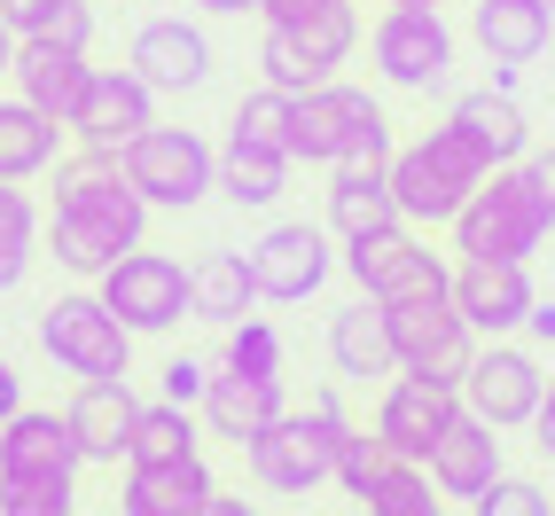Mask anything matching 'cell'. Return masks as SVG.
<instances>
[{
  "instance_id": "c3c4849f",
  "label": "cell",
  "mask_w": 555,
  "mask_h": 516,
  "mask_svg": "<svg viewBox=\"0 0 555 516\" xmlns=\"http://www.w3.org/2000/svg\"><path fill=\"white\" fill-rule=\"evenodd\" d=\"M525 165H532V180H540V189H547V204H555V150H532Z\"/></svg>"
},
{
  "instance_id": "d6986e66",
  "label": "cell",
  "mask_w": 555,
  "mask_h": 516,
  "mask_svg": "<svg viewBox=\"0 0 555 516\" xmlns=\"http://www.w3.org/2000/svg\"><path fill=\"white\" fill-rule=\"evenodd\" d=\"M126 63H133L157 94H196V87L211 79V40H204V24H189V16H150V24L133 31Z\"/></svg>"
},
{
  "instance_id": "9c48e42d",
  "label": "cell",
  "mask_w": 555,
  "mask_h": 516,
  "mask_svg": "<svg viewBox=\"0 0 555 516\" xmlns=\"http://www.w3.org/2000/svg\"><path fill=\"white\" fill-rule=\"evenodd\" d=\"M40 352L63 367V376H126L133 360V328L102 306V289H70L40 313Z\"/></svg>"
},
{
  "instance_id": "52a82bcc",
  "label": "cell",
  "mask_w": 555,
  "mask_h": 516,
  "mask_svg": "<svg viewBox=\"0 0 555 516\" xmlns=\"http://www.w3.org/2000/svg\"><path fill=\"white\" fill-rule=\"evenodd\" d=\"M126 180L141 196H150V211H196L211 189H219V157L211 141L189 133V126H141L126 150H118Z\"/></svg>"
},
{
  "instance_id": "ab89813d",
  "label": "cell",
  "mask_w": 555,
  "mask_h": 516,
  "mask_svg": "<svg viewBox=\"0 0 555 516\" xmlns=\"http://www.w3.org/2000/svg\"><path fill=\"white\" fill-rule=\"evenodd\" d=\"M31 40V31H24ZM40 40H63V48H94V0H55V16L40 24Z\"/></svg>"
},
{
  "instance_id": "ffe728a7",
  "label": "cell",
  "mask_w": 555,
  "mask_h": 516,
  "mask_svg": "<svg viewBox=\"0 0 555 516\" xmlns=\"http://www.w3.org/2000/svg\"><path fill=\"white\" fill-rule=\"evenodd\" d=\"M79 430L55 408H16L0 423V477H79Z\"/></svg>"
},
{
  "instance_id": "7dc6e473",
  "label": "cell",
  "mask_w": 555,
  "mask_h": 516,
  "mask_svg": "<svg viewBox=\"0 0 555 516\" xmlns=\"http://www.w3.org/2000/svg\"><path fill=\"white\" fill-rule=\"evenodd\" d=\"M306 9H321V0H258V16H267V24H282V16H306Z\"/></svg>"
},
{
  "instance_id": "f6af8a7d",
  "label": "cell",
  "mask_w": 555,
  "mask_h": 516,
  "mask_svg": "<svg viewBox=\"0 0 555 516\" xmlns=\"http://www.w3.org/2000/svg\"><path fill=\"white\" fill-rule=\"evenodd\" d=\"M525 328L540 345H555V298H532V313H525Z\"/></svg>"
},
{
  "instance_id": "4dcf8cb0",
  "label": "cell",
  "mask_w": 555,
  "mask_h": 516,
  "mask_svg": "<svg viewBox=\"0 0 555 516\" xmlns=\"http://www.w3.org/2000/svg\"><path fill=\"white\" fill-rule=\"evenodd\" d=\"M189 289H196V313L189 321H211V328H235L258 306V282H250V258L243 250H211L204 267H189Z\"/></svg>"
},
{
  "instance_id": "83f0119b",
  "label": "cell",
  "mask_w": 555,
  "mask_h": 516,
  "mask_svg": "<svg viewBox=\"0 0 555 516\" xmlns=\"http://www.w3.org/2000/svg\"><path fill=\"white\" fill-rule=\"evenodd\" d=\"M63 118H48L40 102H24V94H0V180H40L55 172L63 157Z\"/></svg>"
},
{
  "instance_id": "1f68e13d",
  "label": "cell",
  "mask_w": 555,
  "mask_h": 516,
  "mask_svg": "<svg viewBox=\"0 0 555 516\" xmlns=\"http://www.w3.org/2000/svg\"><path fill=\"white\" fill-rule=\"evenodd\" d=\"M180 454H204L196 447V415L180 399H150L133 415V438H126V462H180Z\"/></svg>"
},
{
  "instance_id": "4fadbf2b",
  "label": "cell",
  "mask_w": 555,
  "mask_h": 516,
  "mask_svg": "<svg viewBox=\"0 0 555 516\" xmlns=\"http://www.w3.org/2000/svg\"><path fill=\"white\" fill-rule=\"evenodd\" d=\"M540 391H547V367H540L525 345L486 337V345H477V360H469V376H462V408L486 415L493 430H532Z\"/></svg>"
},
{
  "instance_id": "4316f807",
  "label": "cell",
  "mask_w": 555,
  "mask_h": 516,
  "mask_svg": "<svg viewBox=\"0 0 555 516\" xmlns=\"http://www.w3.org/2000/svg\"><path fill=\"white\" fill-rule=\"evenodd\" d=\"M328 360H337V376L345 384H376V376H391V321H384V306L376 298H352V306H337L328 313Z\"/></svg>"
},
{
  "instance_id": "3957f363",
  "label": "cell",
  "mask_w": 555,
  "mask_h": 516,
  "mask_svg": "<svg viewBox=\"0 0 555 516\" xmlns=\"http://www.w3.org/2000/svg\"><path fill=\"white\" fill-rule=\"evenodd\" d=\"M289 157L298 165H391V118L376 94L345 79H321L289 102Z\"/></svg>"
},
{
  "instance_id": "ba28073f",
  "label": "cell",
  "mask_w": 555,
  "mask_h": 516,
  "mask_svg": "<svg viewBox=\"0 0 555 516\" xmlns=\"http://www.w3.org/2000/svg\"><path fill=\"white\" fill-rule=\"evenodd\" d=\"M94 289H102V306L118 313L133 337H165V328H180V321L196 313L189 267H180V258H165V250H150V243H133L118 267H102Z\"/></svg>"
},
{
  "instance_id": "5b68a950",
  "label": "cell",
  "mask_w": 555,
  "mask_h": 516,
  "mask_svg": "<svg viewBox=\"0 0 555 516\" xmlns=\"http://www.w3.org/2000/svg\"><path fill=\"white\" fill-rule=\"evenodd\" d=\"M391 196L399 211L415 219V228H454V211L469 204V189L493 172V157L477 150V141L447 118V126H430L423 141H406V150H391Z\"/></svg>"
},
{
  "instance_id": "f35d334b",
  "label": "cell",
  "mask_w": 555,
  "mask_h": 516,
  "mask_svg": "<svg viewBox=\"0 0 555 516\" xmlns=\"http://www.w3.org/2000/svg\"><path fill=\"white\" fill-rule=\"evenodd\" d=\"M469 508H477V516H555V501H547L540 477H508V469H501V477H493V486L477 493Z\"/></svg>"
},
{
  "instance_id": "8992f818",
  "label": "cell",
  "mask_w": 555,
  "mask_h": 516,
  "mask_svg": "<svg viewBox=\"0 0 555 516\" xmlns=\"http://www.w3.org/2000/svg\"><path fill=\"white\" fill-rule=\"evenodd\" d=\"M352 48H360L352 0H321V9H306V16L267 24V40H258V70H267V87L306 94L321 79H337V63H352Z\"/></svg>"
},
{
  "instance_id": "f907efd6",
  "label": "cell",
  "mask_w": 555,
  "mask_h": 516,
  "mask_svg": "<svg viewBox=\"0 0 555 516\" xmlns=\"http://www.w3.org/2000/svg\"><path fill=\"white\" fill-rule=\"evenodd\" d=\"M196 9H204V16H250L258 0H196Z\"/></svg>"
},
{
  "instance_id": "ee69618b",
  "label": "cell",
  "mask_w": 555,
  "mask_h": 516,
  "mask_svg": "<svg viewBox=\"0 0 555 516\" xmlns=\"http://www.w3.org/2000/svg\"><path fill=\"white\" fill-rule=\"evenodd\" d=\"M16 408H24V376H16V360L0 352V423H9Z\"/></svg>"
},
{
  "instance_id": "277c9868",
  "label": "cell",
  "mask_w": 555,
  "mask_h": 516,
  "mask_svg": "<svg viewBox=\"0 0 555 516\" xmlns=\"http://www.w3.org/2000/svg\"><path fill=\"white\" fill-rule=\"evenodd\" d=\"M352 423H345V408H337V391H313L306 408H282L267 430L250 438V477L267 493H282V501H306L313 486H328L337 477V438H345Z\"/></svg>"
},
{
  "instance_id": "bcb514c9",
  "label": "cell",
  "mask_w": 555,
  "mask_h": 516,
  "mask_svg": "<svg viewBox=\"0 0 555 516\" xmlns=\"http://www.w3.org/2000/svg\"><path fill=\"white\" fill-rule=\"evenodd\" d=\"M196 516H258V501H243V493H211Z\"/></svg>"
},
{
  "instance_id": "6da1fadb",
  "label": "cell",
  "mask_w": 555,
  "mask_h": 516,
  "mask_svg": "<svg viewBox=\"0 0 555 516\" xmlns=\"http://www.w3.org/2000/svg\"><path fill=\"white\" fill-rule=\"evenodd\" d=\"M150 235V196L126 180V165L109 150H79V157H55V219H48V243H55V267L70 274H102Z\"/></svg>"
},
{
  "instance_id": "7c38bea8",
  "label": "cell",
  "mask_w": 555,
  "mask_h": 516,
  "mask_svg": "<svg viewBox=\"0 0 555 516\" xmlns=\"http://www.w3.org/2000/svg\"><path fill=\"white\" fill-rule=\"evenodd\" d=\"M367 55H376L384 87L430 94V87H447V70H454V24L438 9H384L376 31H367Z\"/></svg>"
},
{
  "instance_id": "d6a6232c",
  "label": "cell",
  "mask_w": 555,
  "mask_h": 516,
  "mask_svg": "<svg viewBox=\"0 0 555 516\" xmlns=\"http://www.w3.org/2000/svg\"><path fill=\"white\" fill-rule=\"evenodd\" d=\"M31 243H40V204L24 196V180H0V298L31 274Z\"/></svg>"
},
{
  "instance_id": "816d5d0a",
  "label": "cell",
  "mask_w": 555,
  "mask_h": 516,
  "mask_svg": "<svg viewBox=\"0 0 555 516\" xmlns=\"http://www.w3.org/2000/svg\"><path fill=\"white\" fill-rule=\"evenodd\" d=\"M391 9H447V0H391Z\"/></svg>"
},
{
  "instance_id": "e0dca14e",
  "label": "cell",
  "mask_w": 555,
  "mask_h": 516,
  "mask_svg": "<svg viewBox=\"0 0 555 516\" xmlns=\"http://www.w3.org/2000/svg\"><path fill=\"white\" fill-rule=\"evenodd\" d=\"M469 40L486 48L493 79L508 87L525 63L555 48V0H469Z\"/></svg>"
},
{
  "instance_id": "ac0fdd59",
  "label": "cell",
  "mask_w": 555,
  "mask_h": 516,
  "mask_svg": "<svg viewBox=\"0 0 555 516\" xmlns=\"http://www.w3.org/2000/svg\"><path fill=\"white\" fill-rule=\"evenodd\" d=\"M532 298L540 289H532V274L516 267V258H462L454 267V306H462V321L477 337H516Z\"/></svg>"
},
{
  "instance_id": "cb8c5ba5",
  "label": "cell",
  "mask_w": 555,
  "mask_h": 516,
  "mask_svg": "<svg viewBox=\"0 0 555 516\" xmlns=\"http://www.w3.org/2000/svg\"><path fill=\"white\" fill-rule=\"evenodd\" d=\"M211 493H219V486H211L204 454H180V462H126L118 516H196Z\"/></svg>"
},
{
  "instance_id": "d4e9b609",
  "label": "cell",
  "mask_w": 555,
  "mask_h": 516,
  "mask_svg": "<svg viewBox=\"0 0 555 516\" xmlns=\"http://www.w3.org/2000/svg\"><path fill=\"white\" fill-rule=\"evenodd\" d=\"M70 430H79V454L87 462H126V438H133V415L141 399L126 391V376H87L79 391H70Z\"/></svg>"
},
{
  "instance_id": "8d00e7d4",
  "label": "cell",
  "mask_w": 555,
  "mask_h": 516,
  "mask_svg": "<svg viewBox=\"0 0 555 516\" xmlns=\"http://www.w3.org/2000/svg\"><path fill=\"white\" fill-rule=\"evenodd\" d=\"M282 360H289L282 328L258 321V313H243V321L228 328V360H219V367H243V376H282Z\"/></svg>"
},
{
  "instance_id": "f1b7e54d",
  "label": "cell",
  "mask_w": 555,
  "mask_h": 516,
  "mask_svg": "<svg viewBox=\"0 0 555 516\" xmlns=\"http://www.w3.org/2000/svg\"><path fill=\"white\" fill-rule=\"evenodd\" d=\"M454 126H462L493 165H525V157H532V118H525V102H516L508 87H469V94L454 102Z\"/></svg>"
},
{
  "instance_id": "484cf974",
  "label": "cell",
  "mask_w": 555,
  "mask_h": 516,
  "mask_svg": "<svg viewBox=\"0 0 555 516\" xmlns=\"http://www.w3.org/2000/svg\"><path fill=\"white\" fill-rule=\"evenodd\" d=\"M384 228H406V211L391 196V172L384 165H337L328 172V235H384Z\"/></svg>"
},
{
  "instance_id": "2e32d148",
  "label": "cell",
  "mask_w": 555,
  "mask_h": 516,
  "mask_svg": "<svg viewBox=\"0 0 555 516\" xmlns=\"http://www.w3.org/2000/svg\"><path fill=\"white\" fill-rule=\"evenodd\" d=\"M141 126H157V87L141 79L133 63H94L87 102L70 109V133H79V150H109V157H118Z\"/></svg>"
},
{
  "instance_id": "74e56055",
  "label": "cell",
  "mask_w": 555,
  "mask_h": 516,
  "mask_svg": "<svg viewBox=\"0 0 555 516\" xmlns=\"http://www.w3.org/2000/svg\"><path fill=\"white\" fill-rule=\"evenodd\" d=\"M79 477H0V516H70Z\"/></svg>"
},
{
  "instance_id": "30bf717a",
  "label": "cell",
  "mask_w": 555,
  "mask_h": 516,
  "mask_svg": "<svg viewBox=\"0 0 555 516\" xmlns=\"http://www.w3.org/2000/svg\"><path fill=\"white\" fill-rule=\"evenodd\" d=\"M391 321V360L406 367V376H438V384H462L469 376V360H477V328L462 321L454 306V289L447 298H406V306H384Z\"/></svg>"
},
{
  "instance_id": "e575fe53",
  "label": "cell",
  "mask_w": 555,
  "mask_h": 516,
  "mask_svg": "<svg viewBox=\"0 0 555 516\" xmlns=\"http://www.w3.org/2000/svg\"><path fill=\"white\" fill-rule=\"evenodd\" d=\"M289 102H298V94H282V87L243 94L235 118H228V133L235 141H258V150H289Z\"/></svg>"
},
{
  "instance_id": "681fc988",
  "label": "cell",
  "mask_w": 555,
  "mask_h": 516,
  "mask_svg": "<svg viewBox=\"0 0 555 516\" xmlns=\"http://www.w3.org/2000/svg\"><path fill=\"white\" fill-rule=\"evenodd\" d=\"M9 70H16V24L0 16V87H9Z\"/></svg>"
},
{
  "instance_id": "d590c367",
  "label": "cell",
  "mask_w": 555,
  "mask_h": 516,
  "mask_svg": "<svg viewBox=\"0 0 555 516\" xmlns=\"http://www.w3.org/2000/svg\"><path fill=\"white\" fill-rule=\"evenodd\" d=\"M391 462H399V454L384 447L376 430H345V438H337V486H345V501H367V493L384 486Z\"/></svg>"
},
{
  "instance_id": "f546056e",
  "label": "cell",
  "mask_w": 555,
  "mask_h": 516,
  "mask_svg": "<svg viewBox=\"0 0 555 516\" xmlns=\"http://www.w3.org/2000/svg\"><path fill=\"white\" fill-rule=\"evenodd\" d=\"M289 165H298L289 150H258V141L228 133V150H219V196H228L235 211H267L289 189Z\"/></svg>"
},
{
  "instance_id": "836d02e7",
  "label": "cell",
  "mask_w": 555,
  "mask_h": 516,
  "mask_svg": "<svg viewBox=\"0 0 555 516\" xmlns=\"http://www.w3.org/2000/svg\"><path fill=\"white\" fill-rule=\"evenodd\" d=\"M360 508H367V516H447V508H438V486H430V469H423V462H391V469H384V486L367 493Z\"/></svg>"
},
{
  "instance_id": "60d3db41",
  "label": "cell",
  "mask_w": 555,
  "mask_h": 516,
  "mask_svg": "<svg viewBox=\"0 0 555 516\" xmlns=\"http://www.w3.org/2000/svg\"><path fill=\"white\" fill-rule=\"evenodd\" d=\"M204 384H211V367H204L196 352H172V360H165V399L196 408V399H204Z\"/></svg>"
},
{
  "instance_id": "f5cc1de1",
  "label": "cell",
  "mask_w": 555,
  "mask_h": 516,
  "mask_svg": "<svg viewBox=\"0 0 555 516\" xmlns=\"http://www.w3.org/2000/svg\"><path fill=\"white\" fill-rule=\"evenodd\" d=\"M360 516H367V508H360Z\"/></svg>"
},
{
  "instance_id": "7bdbcfd3",
  "label": "cell",
  "mask_w": 555,
  "mask_h": 516,
  "mask_svg": "<svg viewBox=\"0 0 555 516\" xmlns=\"http://www.w3.org/2000/svg\"><path fill=\"white\" fill-rule=\"evenodd\" d=\"M532 447L555 462V376H547V391H540V415H532Z\"/></svg>"
},
{
  "instance_id": "5bb4252c",
  "label": "cell",
  "mask_w": 555,
  "mask_h": 516,
  "mask_svg": "<svg viewBox=\"0 0 555 516\" xmlns=\"http://www.w3.org/2000/svg\"><path fill=\"white\" fill-rule=\"evenodd\" d=\"M462 415V384H438V376H406L391 367V384L376 399V438L399 454V462H430V447L454 430Z\"/></svg>"
},
{
  "instance_id": "7a4b0ae2",
  "label": "cell",
  "mask_w": 555,
  "mask_h": 516,
  "mask_svg": "<svg viewBox=\"0 0 555 516\" xmlns=\"http://www.w3.org/2000/svg\"><path fill=\"white\" fill-rule=\"evenodd\" d=\"M555 235V204L532 180V165H493L454 211V250L462 258H516L532 267V250Z\"/></svg>"
},
{
  "instance_id": "603a6c76",
  "label": "cell",
  "mask_w": 555,
  "mask_h": 516,
  "mask_svg": "<svg viewBox=\"0 0 555 516\" xmlns=\"http://www.w3.org/2000/svg\"><path fill=\"white\" fill-rule=\"evenodd\" d=\"M204 430L211 438H235V447H250L258 430H267L289 399H282V376H243V367H219V376L204 384Z\"/></svg>"
},
{
  "instance_id": "8fae6325",
  "label": "cell",
  "mask_w": 555,
  "mask_h": 516,
  "mask_svg": "<svg viewBox=\"0 0 555 516\" xmlns=\"http://www.w3.org/2000/svg\"><path fill=\"white\" fill-rule=\"evenodd\" d=\"M345 274L360 282V298H376V306L447 298V289H454V267H447V258H438L430 243H415L406 228H384V235L345 243Z\"/></svg>"
},
{
  "instance_id": "44dd1931",
  "label": "cell",
  "mask_w": 555,
  "mask_h": 516,
  "mask_svg": "<svg viewBox=\"0 0 555 516\" xmlns=\"http://www.w3.org/2000/svg\"><path fill=\"white\" fill-rule=\"evenodd\" d=\"M87 79H94V63H87V48H63V40H16V70H9V87L24 94V102H40L48 118H63L70 126V109L87 102Z\"/></svg>"
},
{
  "instance_id": "7402d4cb",
  "label": "cell",
  "mask_w": 555,
  "mask_h": 516,
  "mask_svg": "<svg viewBox=\"0 0 555 516\" xmlns=\"http://www.w3.org/2000/svg\"><path fill=\"white\" fill-rule=\"evenodd\" d=\"M423 469H430V486L447 493V501H477V493H486L493 477H501V430H493L486 415H469V408H462L454 430L430 447Z\"/></svg>"
},
{
  "instance_id": "9a60e30c",
  "label": "cell",
  "mask_w": 555,
  "mask_h": 516,
  "mask_svg": "<svg viewBox=\"0 0 555 516\" xmlns=\"http://www.w3.org/2000/svg\"><path fill=\"white\" fill-rule=\"evenodd\" d=\"M243 258H250V282H258L267 306H306L328 282V267H337V250H328V235L313 228V219H274Z\"/></svg>"
},
{
  "instance_id": "b9f144b4",
  "label": "cell",
  "mask_w": 555,
  "mask_h": 516,
  "mask_svg": "<svg viewBox=\"0 0 555 516\" xmlns=\"http://www.w3.org/2000/svg\"><path fill=\"white\" fill-rule=\"evenodd\" d=\"M0 16H9V24H16V40H24V31H40V24L55 16V0H0Z\"/></svg>"
}]
</instances>
